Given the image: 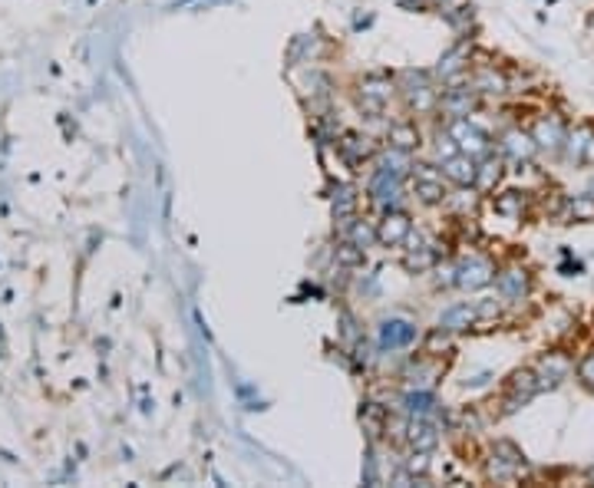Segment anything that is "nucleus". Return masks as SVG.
I'll use <instances>...</instances> for the list:
<instances>
[{"instance_id":"nucleus-1","label":"nucleus","mask_w":594,"mask_h":488,"mask_svg":"<svg viewBox=\"0 0 594 488\" xmlns=\"http://www.w3.org/2000/svg\"><path fill=\"white\" fill-rule=\"evenodd\" d=\"M397 92L403 96L406 102V109L416 112V116H426V112H436L440 109V83L436 76L423 70H406L400 73V80H397Z\"/></svg>"},{"instance_id":"nucleus-2","label":"nucleus","mask_w":594,"mask_h":488,"mask_svg":"<svg viewBox=\"0 0 594 488\" xmlns=\"http://www.w3.org/2000/svg\"><path fill=\"white\" fill-rule=\"evenodd\" d=\"M410 192L413 198L426 208H436V205H446L450 198V182H446V175L442 169L430 162H413V172H410Z\"/></svg>"},{"instance_id":"nucleus-3","label":"nucleus","mask_w":594,"mask_h":488,"mask_svg":"<svg viewBox=\"0 0 594 488\" xmlns=\"http://www.w3.org/2000/svg\"><path fill=\"white\" fill-rule=\"evenodd\" d=\"M525 468H528V462H525V456L519 452V446L509 442V439H499V442L489 449L485 475H489L492 482H519V478L525 475Z\"/></svg>"},{"instance_id":"nucleus-4","label":"nucleus","mask_w":594,"mask_h":488,"mask_svg":"<svg viewBox=\"0 0 594 488\" xmlns=\"http://www.w3.org/2000/svg\"><path fill=\"white\" fill-rule=\"evenodd\" d=\"M420 340V324L403 314L383 317L377 327V350L380 353H397Z\"/></svg>"},{"instance_id":"nucleus-5","label":"nucleus","mask_w":594,"mask_h":488,"mask_svg":"<svg viewBox=\"0 0 594 488\" xmlns=\"http://www.w3.org/2000/svg\"><path fill=\"white\" fill-rule=\"evenodd\" d=\"M367 195H370V202L377 205L380 212H389V208H403L406 179H400V175H393V172H387V169L373 165V169H370V179H367Z\"/></svg>"},{"instance_id":"nucleus-6","label":"nucleus","mask_w":594,"mask_h":488,"mask_svg":"<svg viewBox=\"0 0 594 488\" xmlns=\"http://www.w3.org/2000/svg\"><path fill=\"white\" fill-rule=\"evenodd\" d=\"M393 96H397V80H389V76L373 73V76H363V80L357 83V106L367 112V116H373V119L387 112Z\"/></svg>"},{"instance_id":"nucleus-7","label":"nucleus","mask_w":594,"mask_h":488,"mask_svg":"<svg viewBox=\"0 0 594 488\" xmlns=\"http://www.w3.org/2000/svg\"><path fill=\"white\" fill-rule=\"evenodd\" d=\"M446 129H450V135L456 139L459 152L472 155V159H485V155L492 152V135L485 133V129H482V126L472 119V116L450 119V122H446Z\"/></svg>"},{"instance_id":"nucleus-8","label":"nucleus","mask_w":594,"mask_h":488,"mask_svg":"<svg viewBox=\"0 0 594 488\" xmlns=\"http://www.w3.org/2000/svg\"><path fill=\"white\" fill-rule=\"evenodd\" d=\"M495 261L485 255H466L456 261V287L459 291H482L495 281Z\"/></svg>"},{"instance_id":"nucleus-9","label":"nucleus","mask_w":594,"mask_h":488,"mask_svg":"<svg viewBox=\"0 0 594 488\" xmlns=\"http://www.w3.org/2000/svg\"><path fill=\"white\" fill-rule=\"evenodd\" d=\"M410 234H413V222L403 208L380 212V222H377V244L380 248H403V244L410 241Z\"/></svg>"},{"instance_id":"nucleus-10","label":"nucleus","mask_w":594,"mask_h":488,"mask_svg":"<svg viewBox=\"0 0 594 488\" xmlns=\"http://www.w3.org/2000/svg\"><path fill=\"white\" fill-rule=\"evenodd\" d=\"M403 248H406V257H403V265H406V271H413V274L432 271V267L440 265V244L432 241L430 234L413 231L410 241L403 244Z\"/></svg>"},{"instance_id":"nucleus-11","label":"nucleus","mask_w":594,"mask_h":488,"mask_svg":"<svg viewBox=\"0 0 594 488\" xmlns=\"http://www.w3.org/2000/svg\"><path fill=\"white\" fill-rule=\"evenodd\" d=\"M479 106V92L472 90L469 80L466 83H450L446 90L440 92V109L446 119H459V116H472Z\"/></svg>"},{"instance_id":"nucleus-12","label":"nucleus","mask_w":594,"mask_h":488,"mask_svg":"<svg viewBox=\"0 0 594 488\" xmlns=\"http://www.w3.org/2000/svg\"><path fill=\"white\" fill-rule=\"evenodd\" d=\"M532 139L538 143V152H548V155H562L564 149V139H568V126H564L562 116H538L532 126Z\"/></svg>"},{"instance_id":"nucleus-13","label":"nucleus","mask_w":594,"mask_h":488,"mask_svg":"<svg viewBox=\"0 0 594 488\" xmlns=\"http://www.w3.org/2000/svg\"><path fill=\"white\" fill-rule=\"evenodd\" d=\"M495 291H499L505 304H525L528 294H532V274L519 265L505 267V271L495 274Z\"/></svg>"},{"instance_id":"nucleus-14","label":"nucleus","mask_w":594,"mask_h":488,"mask_svg":"<svg viewBox=\"0 0 594 488\" xmlns=\"http://www.w3.org/2000/svg\"><path fill=\"white\" fill-rule=\"evenodd\" d=\"M538 393H542V387H538V377H535V370H519V373L509 379V387H505L502 413H515L519 406L532 403Z\"/></svg>"},{"instance_id":"nucleus-15","label":"nucleus","mask_w":594,"mask_h":488,"mask_svg":"<svg viewBox=\"0 0 594 488\" xmlns=\"http://www.w3.org/2000/svg\"><path fill=\"white\" fill-rule=\"evenodd\" d=\"M572 370H574L572 356L562 353V350H555V353H545L542 360L535 363V377H538V387L542 389H555L572 377Z\"/></svg>"},{"instance_id":"nucleus-16","label":"nucleus","mask_w":594,"mask_h":488,"mask_svg":"<svg viewBox=\"0 0 594 488\" xmlns=\"http://www.w3.org/2000/svg\"><path fill=\"white\" fill-rule=\"evenodd\" d=\"M499 152L515 165H528L538 155V143L525 129H509V133L499 135Z\"/></svg>"},{"instance_id":"nucleus-17","label":"nucleus","mask_w":594,"mask_h":488,"mask_svg":"<svg viewBox=\"0 0 594 488\" xmlns=\"http://www.w3.org/2000/svg\"><path fill=\"white\" fill-rule=\"evenodd\" d=\"M337 152L350 169H360L363 162H373V159H377V143L363 133H344L337 143Z\"/></svg>"},{"instance_id":"nucleus-18","label":"nucleus","mask_w":594,"mask_h":488,"mask_svg":"<svg viewBox=\"0 0 594 488\" xmlns=\"http://www.w3.org/2000/svg\"><path fill=\"white\" fill-rule=\"evenodd\" d=\"M406 442L413 452H432L440 446V426L432 423V416H413L406 423Z\"/></svg>"},{"instance_id":"nucleus-19","label":"nucleus","mask_w":594,"mask_h":488,"mask_svg":"<svg viewBox=\"0 0 594 488\" xmlns=\"http://www.w3.org/2000/svg\"><path fill=\"white\" fill-rule=\"evenodd\" d=\"M466 80H469V86L479 92V96H502V92L509 90V76H505L499 66H492V63L476 66Z\"/></svg>"},{"instance_id":"nucleus-20","label":"nucleus","mask_w":594,"mask_h":488,"mask_svg":"<svg viewBox=\"0 0 594 488\" xmlns=\"http://www.w3.org/2000/svg\"><path fill=\"white\" fill-rule=\"evenodd\" d=\"M476 172H479V159H472V155H466V152H456L452 159L442 162L446 182L456 185V188H469V185H476Z\"/></svg>"},{"instance_id":"nucleus-21","label":"nucleus","mask_w":594,"mask_h":488,"mask_svg":"<svg viewBox=\"0 0 594 488\" xmlns=\"http://www.w3.org/2000/svg\"><path fill=\"white\" fill-rule=\"evenodd\" d=\"M476 320H479V314H476V301H472V304L462 301V304L446 307V310L436 317V327H440L442 334H462V330H469Z\"/></svg>"},{"instance_id":"nucleus-22","label":"nucleus","mask_w":594,"mask_h":488,"mask_svg":"<svg viewBox=\"0 0 594 488\" xmlns=\"http://www.w3.org/2000/svg\"><path fill=\"white\" fill-rule=\"evenodd\" d=\"M432 76H436V83H442V86H450V83H459L462 76H469V53L462 50V47H456L452 53H446V57H442Z\"/></svg>"},{"instance_id":"nucleus-23","label":"nucleus","mask_w":594,"mask_h":488,"mask_svg":"<svg viewBox=\"0 0 594 488\" xmlns=\"http://www.w3.org/2000/svg\"><path fill=\"white\" fill-rule=\"evenodd\" d=\"M344 241H350L354 248H360V251H370L373 244H377V222H367V218H360V214H354L350 222H344Z\"/></svg>"},{"instance_id":"nucleus-24","label":"nucleus","mask_w":594,"mask_h":488,"mask_svg":"<svg viewBox=\"0 0 594 488\" xmlns=\"http://www.w3.org/2000/svg\"><path fill=\"white\" fill-rule=\"evenodd\" d=\"M400 413L403 416H436L440 413V403L432 396L430 389H406L400 399Z\"/></svg>"},{"instance_id":"nucleus-25","label":"nucleus","mask_w":594,"mask_h":488,"mask_svg":"<svg viewBox=\"0 0 594 488\" xmlns=\"http://www.w3.org/2000/svg\"><path fill=\"white\" fill-rule=\"evenodd\" d=\"M505 175V155L489 152L485 159H479V172H476V192H492L495 185L502 182Z\"/></svg>"},{"instance_id":"nucleus-26","label":"nucleus","mask_w":594,"mask_h":488,"mask_svg":"<svg viewBox=\"0 0 594 488\" xmlns=\"http://www.w3.org/2000/svg\"><path fill=\"white\" fill-rule=\"evenodd\" d=\"M442 377V366L436 360H413V366L406 370V389H432V383Z\"/></svg>"},{"instance_id":"nucleus-27","label":"nucleus","mask_w":594,"mask_h":488,"mask_svg":"<svg viewBox=\"0 0 594 488\" xmlns=\"http://www.w3.org/2000/svg\"><path fill=\"white\" fill-rule=\"evenodd\" d=\"M558 218L562 222H594V195L584 192V195H568L562 202V208H558Z\"/></svg>"},{"instance_id":"nucleus-28","label":"nucleus","mask_w":594,"mask_h":488,"mask_svg":"<svg viewBox=\"0 0 594 488\" xmlns=\"http://www.w3.org/2000/svg\"><path fill=\"white\" fill-rule=\"evenodd\" d=\"M387 143L393 145V149H403V152H413V149H420V129H416V122H410V119L389 122Z\"/></svg>"},{"instance_id":"nucleus-29","label":"nucleus","mask_w":594,"mask_h":488,"mask_svg":"<svg viewBox=\"0 0 594 488\" xmlns=\"http://www.w3.org/2000/svg\"><path fill=\"white\" fill-rule=\"evenodd\" d=\"M330 205H334V218H337L340 224L350 222V218L357 214V208H360L357 188H354V185H344V182H340L337 188H334V198H330Z\"/></svg>"},{"instance_id":"nucleus-30","label":"nucleus","mask_w":594,"mask_h":488,"mask_svg":"<svg viewBox=\"0 0 594 488\" xmlns=\"http://www.w3.org/2000/svg\"><path fill=\"white\" fill-rule=\"evenodd\" d=\"M525 208H528V195L525 192H502L495 198V212L505 214V218H522Z\"/></svg>"},{"instance_id":"nucleus-31","label":"nucleus","mask_w":594,"mask_h":488,"mask_svg":"<svg viewBox=\"0 0 594 488\" xmlns=\"http://www.w3.org/2000/svg\"><path fill=\"white\" fill-rule=\"evenodd\" d=\"M476 202H479V195H476V185H469V188H459V192H450V198H446V205H450V208L459 214V218H466V214L476 208Z\"/></svg>"},{"instance_id":"nucleus-32","label":"nucleus","mask_w":594,"mask_h":488,"mask_svg":"<svg viewBox=\"0 0 594 488\" xmlns=\"http://www.w3.org/2000/svg\"><path fill=\"white\" fill-rule=\"evenodd\" d=\"M432 152H436L440 165L446 162V159H452V155L459 152V145H456V139H452V135H450V129H442V133H436V143H432Z\"/></svg>"},{"instance_id":"nucleus-33","label":"nucleus","mask_w":594,"mask_h":488,"mask_svg":"<svg viewBox=\"0 0 594 488\" xmlns=\"http://www.w3.org/2000/svg\"><path fill=\"white\" fill-rule=\"evenodd\" d=\"M574 370H578V383L594 393V350H588V353L581 356V363L574 366Z\"/></svg>"},{"instance_id":"nucleus-34","label":"nucleus","mask_w":594,"mask_h":488,"mask_svg":"<svg viewBox=\"0 0 594 488\" xmlns=\"http://www.w3.org/2000/svg\"><path fill=\"white\" fill-rule=\"evenodd\" d=\"M502 297L495 301V297H482V301H476V314H479V320H495V317L502 314Z\"/></svg>"},{"instance_id":"nucleus-35","label":"nucleus","mask_w":594,"mask_h":488,"mask_svg":"<svg viewBox=\"0 0 594 488\" xmlns=\"http://www.w3.org/2000/svg\"><path fill=\"white\" fill-rule=\"evenodd\" d=\"M432 281H436V287H456V261L452 265H436L432 267Z\"/></svg>"},{"instance_id":"nucleus-36","label":"nucleus","mask_w":594,"mask_h":488,"mask_svg":"<svg viewBox=\"0 0 594 488\" xmlns=\"http://www.w3.org/2000/svg\"><path fill=\"white\" fill-rule=\"evenodd\" d=\"M588 192H591V195H594V179H591V188H588Z\"/></svg>"}]
</instances>
